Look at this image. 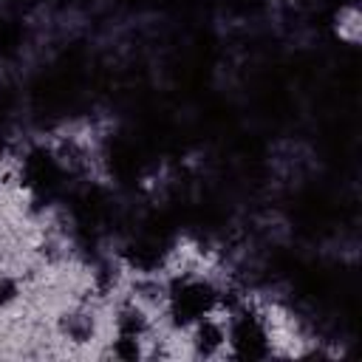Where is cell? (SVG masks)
Segmentation results:
<instances>
[{
  "label": "cell",
  "mask_w": 362,
  "mask_h": 362,
  "mask_svg": "<svg viewBox=\"0 0 362 362\" xmlns=\"http://www.w3.org/2000/svg\"><path fill=\"white\" fill-rule=\"evenodd\" d=\"M331 28H334V37H337L339 42L356 48L359 40H362V14H359V6H356V3L339 6L337 14H334Z\"/></svg>",
  "instance_id": "1"
}]
</instances>
